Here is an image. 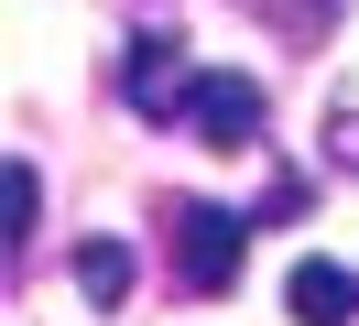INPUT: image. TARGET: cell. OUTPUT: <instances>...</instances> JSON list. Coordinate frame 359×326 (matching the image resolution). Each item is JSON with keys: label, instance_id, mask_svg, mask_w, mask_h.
Here are the masks:
<instances>
[{"label": "cell", "instance_id": "obj_6", "mask_svg": "<svg viewBox=\"0 0 359 326\" xmlns=\"http://www.w3.org/2000/svg\"><path fill=\"white\" fill-rule=\"evenodd\" d=\"M250 217H262V229H294V217H316V185H305V174H272Z\"/></svg>", "mask_w": 359, "mask_h": 326}, {"label": "cell", "instance_id": "obj_8", "mask_svg": "<svg viewBox=\"0 0 359 326\" xmlns=\"http://www.w3.org/2000/svg\"><path fill=\"white\" fill-rule=\"evenodd\" d=\"M327 163L359 174V109H327Z\"/></svg>", "mask_w": 359, "mask_h": 326}, {"label": "cell", "instance_id": "obj_5", "mask_svg": "<svg viewBox=\"0 0 359 326\" xmlns=\"http://www.w3.org/2000/svg\"><path fill=\"white\" fill-rule=\"evenodd\" d=\"M76 294L98 315H120L131 304V239H76Z\"/></svg>", "mask_w": 359, "mask_h": 326}, {"label": "cell", "instance_id": "obj_4", "mask_svg": "<svg viewBox=\"0 0 359 326\" xmlns=\"http://www.w3.org/2000/svg\"><path fill=\"white\" fill-rule=\"evenodd\" d=\"M283 315L294 326H359V272H348V261H294Z\"/></svg>", "mask_w": 359, "mask_h": 326}, {"label": "cell", "instance_id": "obj_3", "mask_svg": "<svg viewBox=\"0 0 359 326\" xmlns=\"http://www.w3.org/2000/svg\"><path fill=\"white\" fill-rule=\"evenodd\" d=\"M120 87H131V109L142 120H185V43L175 33H131V55H120Z\"/></svg>", "mask_w": 359, "mask_h": 326}, {"label": "cell", "instance_id": "obj_1", "mask_svg": "<svg viewBox=\"0 0 359 326\" xmlns=\"http://www.w3.org/2000/svg\"><path fill=\"white\" fill-rule=\"evenodd\" d=\"M250 229H262L250 207L163 196V239H175V272H185V294H229V283H240V261H250Z\"/></svg>", "mask_w": 359, "mask_h": 326}, {"label": "cell", "instance_id": "obj_7", "mask_svg": "<svg viewBox=\"0 0 359 326\" xmlns=\"http://www.w3.org/2000/svg\"><path fill=\"white\" fill-rule=\"evenodd\" d=\"M0 196H11V217H0V229H11V250H22V239H33V207H44V174L11 163V174H0Z\"/></svg>", "mask_w": 359, "mask_h": 326}, {"label": "cell", "instance_id": "obj_2", "mask_svg": "<svg viewBox=\"0 0 359 326\" xmlns=\"http://www.w3.org/2000/svg\"><path fill=\"white\" fill-rule=\"evenodd\" d=\"M185 130H196L207 152H250V142H262V87H250L240 65L196 76V87H185Z\"/></svg>", "mask_w": 359, "mask_h": 326}]
</instances>
